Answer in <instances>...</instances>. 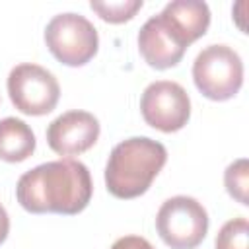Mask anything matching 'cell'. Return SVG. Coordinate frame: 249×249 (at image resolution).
<instances>
[{"instance_id": "7", "label": "cell", "mask_w": 249, "mask_h": 249, "mask_svg": "<svg viewBox=\"0 0 249 249\" xmlns=\"http://www.w3.org/2000/svg\"><path fill=\"white\" fill-rule=\"evenodd\" d=\"M140 111L150 126L161 132H175L181 130L191 117V99L181 84L158 80L144 89Z\"/></svg>"}, {"instance_id": "10", "label": "cell", "mask_w": 249, "mask_h": 249, "mask_svg": "<svg viewBox=\"0 0 249 249\" xmlns=\"http://www.w3.org/2000/svg\"><path fill=\"white\" fill-rule=\"evenodd\" d=\"M138 51L152 68L165 70L179 64L187 47L169 33L160 16H152L138 31Z\"/></svg>"}, {"instance_id": "13", "label": "cell", "mask_w": 249, "mask_h": 249, "mask_svg": "<svg viewBox=\"0 0 249 249\" xmlns=\"http://www.w3.org/2000/svg\"><path fill=\"white\" fill-rule=\"evenodd\" d=\"M89 8L109 23H123L134 18L142 8V0H117V2H89Z\"/></svg>"}, {"instance_id": "5", "label": "cell", "mask_w": 249, "mask_h": 249, "mask_svg": "<svg viewBox=\"0 0 249 249\" xmlns=\"http://www.w3.org/2000/svg\"><path fill=\"white\" fill-rule=\"evenodd\" d=\"M45 43L51 54L66 66L89 62L99 47V37L89 19L80 14H58L45 29Z\"/></svg>"}, {"instance_id": "1", "label": "cell", "mask_w": 249, "mask_h": 249, "mask_svg": "<svg viewBox=\"0 0 249 249\" xmlns=\"http://www.w3.org/2000/svg\"><path fill=\"white\" fill-rule=\"evenodd\" d=\"M93 185L88 167L76 160H56L25 171L18 185V202L33 214H78L91 200Z\"/></svg>"}, {"instance_id": "4", "label": "cell", "mask_w": 249, "mask_h": 249, "mask_svg": "<svg viewBox=\"0 0 249 249\" xmlns=\"http://www.w3.org/2000/svg\"><path fill=\"white\" fill-rule=\"evenodd\" d=\"M156 230L171 249H195L206 237L208 214L193 196H171L158 210Z\"/></svg>"}, {"instance_id": "12", "label": "cell", "mask_w": 249, "mask_h": 249, "mask_svg": "<svg viewBox=\"0 0 249 249\" xmlns=\"http://www.w3.org/2000/svg\"><path fill=\"white\" fill-rule=\"evenodd\" d=\"M224 183H226V189H228L230 196H233L243 206L249 204V198H247V189H249V161L245 158H239V160H235L233 163L228 165V169L224 173Z\"/></svg>"}, {"instance_id": "8", "label": "cell", "mask_w": 249, "mask_h": 249, "mask_svg": "<svg viewBox=\"0 0 249 249\" xmlns=\"http://www.w3.org/2000/svg\"><path fill=\"white\" fill-rule=\"evenodd\" d=\"M99 138V121L88 111H68L47 128V144L58 156H76L89 150Z\"/></svg>"}, {"instance_id": "14", "label": "cell", "mask_w": 249, "mask_h": 249, "mask_svg": "<svg viewBox=\"0 0 249 249\" xmlns=\"http://www.w3.org/2000/svg\"><path fill=\"white\" fill-rule=\"evenodd\" d=\"M249 226L245 218H233L226 222L216 235V249H247Z\"/></svg>"}, {"instance_id": "15", "label": "cell", "mask_w": 249, "mask_h": 249, "mask_svg": "<svg viewBox=\"0 0 249 249\" xmlns=\"http://www.w3.org/2000/svg\"><path fill=\"white\" fill-rule=\"evenodd\" d=\"M111 249H154L152 243L140 235H124V237H119Z\"/></svg>"}, {"instance_id": "2", "label": "cell", "mask_w": 249, "mask_h": 249, "mask_svg": "<svg viewBox=\"0 0 249 249\" xmlns=\"http://www.w3.org/2000/svg\"><path fill=\"white\" fill-rule=\"evenodd\" d=\"M167 161L161 142L148 136H132L119 142L105 165L107 191L117 198H136L144 195Z\"/></svg>"}, {"instance_id": "11", "label": "cell", "mask_w": 249, "mask_h": 249, "mask_svg": "<svg viewBox=\"0 0 249 249\" xmlns=\"http://www.w3.org/2000/svg\"><path fill=\"white\" fill-rule=\"evenodd\" d=\"M35 150V134L27 123L16 117L0 121V160L18 163L27 160Z\"/></svg>"}, {"instance_id": "9", "label": "cell", "mask_w": 249, "mask_h": 249, "mask_svg": "<svg viewBox=\"0 0 249 249\" xmlns=\"http://www.w3.org/2000/svg\"><path fill=\"white\" fill-rule=\"evenodd\" d=\"M158 16L183 47H189L191 43L200 39L210 25V10L204 2L198 0L169 2Z\"/></svg>"}, {"instance_id": "6", "label": "cell", "mask_w": 249, "mask_h": 249, "mask_svg": "<svg viewBox=\"0 0 249 249\" xmlns=\"http://www.w3.org/2000/svg\"><path fill=\"white\" fill-rule=\"evenodd\" d=\"M8 93L18 111L25 115L51 113L60 97V86L56 78L39 64H18L8 76Z\"/></svg>"}, {"instance_id": "16", "label": "cell", "mask_w": 249, "mask_h": 249, "mask_svg": "<svg viewBox=\"0 0 249 249\" xmlns=\"http://www.w3.org/2000/svg\"><path fill=\"white\" fill-rule=\"evenodd\" d=\"M8 231H10V218L6 208L0 204V243H4V239L8 237Z\"/></svg>"}, {"instance_id": "3", "label": "cell", "mask_w": 249, "mask_h": 249, "mask_svg": "<svg viewBox=\"0 0 249 249\" xmlns=\"http://www.w3.org/2000/svg\"><path fill=\"white\" fill-rule=\"evenodd\" d=\"M193 80L204 97L231 99L243 84V62L228 45H208L193 62Z\"/></svg>"}]
</instances>
